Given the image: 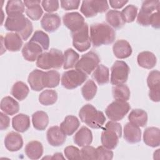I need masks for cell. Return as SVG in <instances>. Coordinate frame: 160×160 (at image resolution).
<instances>
[{
	"label": "cell",
	"instance_id": "cell-34",
	"mask_svg": "<svg viewBox=\"0 0 160 160\" xmlns=\"http://www.w3.org/2000/svg\"><path fill=\"white\" fill-rule=\"evenodd\" d=\"M28 86L22 81H18L15 82L11 89V94L18 100H24L29 93Z\"/></svg>",
	"mask_w": 160,
	"mask_h": 160
},
{
	"label": "cell",
	"instance_id": "cell-5",
	"mask_svg": "<svg viewBox=\"0 0 160 160\" xmlns=\"http://www.w3.org/2000/svg\"><path fill=\"white\" fill-rule=\"evenodd\" d=\"M64 55L59 49L52 48L48 52H42L36 61L37 67L42 69H59L63 65Z\"/></svg>",
	"mask_w": 160,
	"mask_h": 160
},
{
	"label": "cell",
	"instance_id": "cell-29",
	"mask_svg": "<svg viewBox=\"0 0 160 160\" xmlns=\"http://www.w3.org/2000/svg\"><path fill=\"white\" fill-rule=\"evenodd\" d=\"M0 108L4 113L12 116L19 111V105L18 101L11 96H6L2 99Z\"/></svg>",
	"mask_w": 160,
	"mask_h": 160
},
{
	"label": "cell",
	"instance_id": "cell-35",
	"mask_svg": "<svg viewBox=\"0 0 160 160\" xmlns=\"http://www.w3.org/2000/svg\"><path fill=\"white\" fill-rule=\"evenodd\" d=\"M24 10L25 5L21 0L8 1L6 6V12L8 16L22 14Z\"/></svg>",
	"mask_w": 160,
	"mask_h": 160
},
{
	"label": "cell",
	"instance_id": "cell-46",
	"mask_svg": "<svg viewBox=\"0 0 160 160\" xmlns=\"http://www.w3.org/2000/svg\"><path fill=\"white\" fill-rule=\"evenodd\" d=\"M80 152L81 159H96V149L92 146H84Z\"/></svg>",
	"mask_w": 160,
	"mask_h": 160
},
{
	"label": "cell",
	"instance_id": "cell-43",
	"mask_svg": "<svg viewBox=\"0 0 160 160\" xmlns=\"http://www.w3.org/2000/svg\"><path fill=\"white\" fill-rule=\"evenodd\" d=\"M96 159L98 160H109L113 158V152L103 146H98L96 149Z\"/></svg>",
	"mask_w": 160,
	"mask_h": 160
},
{
	"label": "cell",
	"instance_id": "cell-13",
	"mask_svg": "<svg viewBox=\"0 0 160 160\" xmlns=\"http://www.w3.org/2000/svg\"><path fill=\"white\" fill-rule=\"evenodd\" d=\"M64 24L74 32L81 29L84 24V18L78 12H71L65 14L62 17Z\"/></svg>",
	"mask_w": 160,
	"mask_h": 160
},
{
	"label": "cell",
	"instance_id": "cell-48",
	"mask_svg": "<svg viewBox=\"0 0 160 160\" xmlns=\"http://www.w3.org/2000/svg\"><path fill=\"white\" fill-rule=\"evenodd\" d=\"M44 9L49 13L56 11L59 8V1L54 0H44L41 2Z\"/></svg>",
	"mask_w": 160,
	"mask_h": 160
},
{
	"label": "cell",
	"instance_id": "cell-18",
	"mask_svg": "<svg viewBox=\"0 0 160 160\" xmlns=\"http://www.w3.org/2000/svg\"><path fill=\"white\" fill-rule=\"evenodd\" d=\"M144 142L149 146L155 148L160 144V130L158 128H147L143 134Z\"/></svg>",
	"mask_w": 160,
	"mask_h": 160
},
{
	"label": "cell",
	"instance_id": "cell-6",
	"mask_svg": "<svg viewBox=\"0 0 160 160\" xmlns=\"http://www.w3.org/2000/svg\"><path fill=\"white\" fill-rule=\"evenodd\" d=\"M130 108L129 104L126 101L116 99L108 106L105 112L110 120L116 122L122 119Z\"/></svg>",
	"mask_w": 160,
	"mask_h": 160
},
{
	"label": "cell",
	"instance_id": "cell-39",
	"mask_svg": "<svg viewBox=\"0 0 160 160\" xmlns=\"http://www.w3.org/2000/svg\"><path fill=\"white\" fill-rule=\"evenodd\" d=\"M130 90L125 84L114 85L112 88V96L115 99L128 101L130 98Z\"/></svg>",
	"mask_w": 160,
	"mask_h": 160
},
{
	"label": "cell",
	"instance_id": "cell-23",
	"mask_svg": "<svg viewBox=\"0 0 160 160\" xmlns=\"http://www.w3.org/2000/svg\"><path fill=\"white\" fill-rule=\"evenodd\" d=\"M3 42L6 49L12 52L19 51L23 44L22 39L16 32L7 33Z\"/></svg>",
	"mask_w": 160,
	"mask_h": 160
},
{
	"label": "cell",
	"instance_id": "cell-31",
	"mask_svg": "<svg viewBox=\"0 0 160 160\" xmlns=\"http://www.w3.org/2000/svg\"><path fill=\"white\" fill-rule=\"evenodd\" d=\"M108 23L115 29L121 28L126 23L121 12L117 10H109L106 15Z\"/></svg>",
	"mask_w": 160,
	"mask_h": 160
},
{
	"label": "cell",
	"instance_id": "cell-26",
	"mask_svg": "<svg viewBox=\"0 0 160 160\" xmlns=\"http://www.w3.org/2000/svg\"><path fill=\"white\" fill-rule=\"evenodd\" d=\"M129 122L138 126L144 127L148 122L147 112L141 109H132L128 116Z\"/></svg>",
	"mask_w": 160,
	"mask_h": 160
},
{
	"label": "cell",
	"instance_id": "cell-30",
	"mask_svg": "<svg viewBox=\"0 0 160 160\" xmlns=\"http://www.w3.org/2000/svg\"><path fill=\"white\" fill-rule=\"evenodd\" d=\"M12 126L14 130L19 132L26 131L30 127L29 117L24 114H19L13 117Z\"/></svg>",
	"mask_w": 160,
	"mask_h": 160
},
{
	"label": "cell",
	"instance_id": "cell-45",
	"mask_svg": "<svg viewBox=\"0 0 160 160\" xmlns=\"http://www.w3.org/2000/svg\"><path fill=\"white\" fill-rule=\"evenodd\" d=\"M64 155L68 159H81V152L79 149L73 146H69L64 149Z\"/></svg>",
	"mask_w": 160,
	"mask_h": 160
},
{
	"label": "cell",
	"instance_id": "cell-50",
	"mask_svg": "<svg viewBox=\"0 0 160 160\" xmlns=\"http://www.w3.org/2000/svg\"><path fill=\"white\" fill-rule=\"evenodd\" d=\"M159 12V10L154 12L151 14L150 19V25L156 29H158L160 27V18Z\"/></svg>",
	"mask_w": 160,
	"mask_h": 160
},
{
	"label": "cell",
	"instance_id": "cell-16",
	"mask_svg": "<svg viewBox=\"0 0 160 160\" xmlns=\"http://www.w3.org/2000/svg\"><path fill=\"white\" fill-rule=\"evenodd\" d=\"M41 24L42 29L46 31L52 32L59 28L61 18L56 13H46L41 19Z\"/></svg>",
	"mask_w": 160,
	"mask_h": 160
},
{
	"label": "cell",
	"instance_id": "cell-9",
	"mask_svg": "<svg viewBox=\"0 0 160 160\" xmlns=\"http://www.w3.org/2000/svg\"><path fill=\"white\" fill-rule=\"evenodd\" d=\"M129 71V67L124 61H115L111 69V83L113 85L124 84L128 79Z\"/></svg>",
	"mask_w": 160,
	"mask_h": 160
},
{
	"label": "cell",
	"instance_id": "cell-25",
	"mask_svg": "<svg viewBox=\"0 0 160 160\" xmlns=\"http://www.w3.org/2000/svg\"><path fill=\"white\" fill-rule=\"evenodd\" d=\"M80 125L79 119L74 116H67L60 124L61 131L67 136H71L78 129Z\"/></svg>",
	"mask_w": 160,
	"mask_h": 160
},
{
	"label": "cell",
	"instance_id": "cell-49",
	"mask_svg": "<svg viewBox=\"0 0 160 160\" xmlns=\"http://www.w3.org/2000/svg\"><path fill=\"white\" fill-rule=\"evenodd\" d=\"M60 2L61 8L66 11L77 9L80 4V1L76 0H63Z\"/></svg>",
	"mask_w": 160,
	"mask_h": 160
},
{
	"label": "cell",
	"instance_id": "cell-22",
	"mask_svg": "<svg viewBox=\"0 0 160 160\" xmlns=\"http://www.w3.org/2000/svg\"><path fill=\"white\" fill-rule=\"evenodd\" d=\"M74 142L80 147L90 145L92 141L91 131L86 126L81 127L73 137Z\"/></svg>",
	"mask_w": 160,
	"mask_h": 160
},
{
	"label": "cell",
	"instance_id": "cell-36",
	"mask_svg": "<svg viewBox=\"0 0 160 160\" xmlns=\"http://www.w3.org/2000/svg\"><path fill=\"white\" fill-rule=\"evenodd\" d=\"M60 82V74L55 70H50L44 72L43 77V84L44 88H55Z\"/></svg>",
	"mask_w": 160,
	"mask_h": 160
},
{
	"label": "cell",
	"instance_id": "cell-8",
	"mask_svg": "<svg viewBox=\"0 0 160 160\" xmlns=\"http://www.w3.org/2000/svg\"><path fill=\"white\" fill-rule=\"evenodd\" d=\"M88 24L85 22L79 30L71 32L73 46L79 52H84L91 47V39Z\"/></svg>",
	"mask_w": 160,
	"mask_h": 160
},
{
	"label": "cell",
	"instance_id": "cell-24",
	"mask_svg": "<svg viewBox=\"0 0 160 160\" xmlns=\"http://www.w3.org/2000/svg\"><path fill=\"white\" fill-rule=\"evenodd\" d=\"M44 74V72L39 69H34L29 74L28 82L33 91H39L44 88L43 84Z\"/></svg>",
	"mask_w": 160,
	"mask_h": 160
},
{
	"label": "cell",
	"instance_id": "cell-52",
	"mask_svg": "<svg viewBox=\"0 0 160 160\" xmlns=\"http://www.w3.org/2000/svg\"><path fill=\"white\" fill-rule=\"evenodd\" d=\"M110 6L114 9H119L123 7L128 2V1L123 0H110L109 1Z\"/></svg>",
	"mask_w": 160,
	"mask_h": 160
},
{
	"label": "cell",
	"instance_id": "cell-11",
	"mask_svg": "<svg viewBox=\"0 0 160 160\" xmlns=\"http://www.w3.org/2000/svg\"><path fill=\"white\" fill-rule=\"evenodd\" d=\"M109 9L107 1H83L80 11L86 18L95 16L98 13H102Z\"/></svg>",
	"mask_w": 160,
	"mask_h": 160
},
{
	"label": "cell",
	"instance_id": "cell-28",
	"mask_svg": "<svg viewBox=\"0 0 160 160\" xmlns=\"http://www.w3.org/2000/svg\"><path fill=\"white\" fill-rule=\"evenodd\" d=\"M137 61L139 66L146 69H151L156 66L157 59L152 52L150 51H142L138 54Z\"/></svg>",
	"mask_w": 160,
	"mask_h": 160
},
{
	"label": "cell",
	"instance_id": "cell-32",
	"mask_svg": "<svg viewBox=\"0 0 160 160\" xmlns=\"http://www.w3.org/2000/svg\"><path fill=\"white\" fill-rule=\"evenodd\" d=\"M32 122L34 128L39 131L44 130L49 123V117L46 112L38 111L32 115Z\"/></svg>",
	"mask_w": 160,
	"mask_h": 160
},
{
	"label": "cell",
	"instance_id": "cell-53",
	"mask_svg": "<svg viewBox=\"0 0 160 160\" xmlns=\"http://www.w3.org/2000/svg\"><path fill=\"white\" fill-rule=\"evenodd\" d=\"M51 159H64V158L63 157L62 153H60V152H57V153H55L51 158Z\"/></svg>",
	"mask_w": 160,
	"mask_h": 160
},
{
	"label": "cell",
	"instance_id": "cell-44",
	"mask_svg": "<svg viewBox=\"0 0 160 160\" xmlns=\"http://www.w3.org/2000/svg\"><path fill=\"white\" fill-rule=\"evenodd\" d=\"M159 4L160 1L159 0L144 1L142 3L141 9L148 12L152 13L159 10Z\"/></svg>",
	"mask_w": 160,
	"mask_h": 160
},
{
	"label": "cell",
	"instance_id": "cell-38",
	"mask_svg": "<svg viewBox=\"0 0 160 160\" xmlns=\"http://www.w3.org/2000/svg\"><path fill=\"white\" fill-rule=\"evenodd\" d=\"M58 99V94L55 90L46 89L39 96V102L44 106H50L54 104Z\"/></svg>",
	"mask_w": 160,
	"mask_h": 160
},
{
	"label": "cell",
	"instance_id": "cell-12",
	"mask_svg": "<svg viewBox=\"0 0 160 160\" xmlns=\"http://www.w3.org/2000/svg\"><path fill=\"white\" fill-rule=\"evenodd\" d=\"M147 84L149 88L150 99L154 102H159L160 96V72L159 71L153 70L149 73Z\"/></svg>",
	"mask_w": 160,
	"mask_h": 160
},
{
	"label": "cell",
	"instance_id": "cell-27",
	"mask_svg": "<svg viewBox=\"0 0 160 160\" xmlns=\"http://www.w3.org/2000/svg\"><path fill=\"white\" fill-rule=\"evenodd\" d=\"M24 151L29 159H38L42 155L43 146L40 142L32 141L26 144Z\"/></svg>",
	"mask_w": 160,
	"mask_h": 160
},
{
	"label": "cell",
	"instance_id": "cell-20",
	"mask_svg": "<svg viewBox=\"0 0 160 160\" xmlns=\"http://www.w3.org/2000/svg\"><path fill=\"white\" fill-rule=\"evenodd\" d=\"M114 56L119 59H125L132 54V48L130 44L126 40L120 39L115 42L112 46Z\"/></svg>",
	"mask_w": 160,
	"mask_h": 160
},
{
	"label": "cell",
	"instance_id": "cell-40",
	"mask_svg": "<svg viewBox=\"0 0 160 160\" xmlns=\"http://www.w3.org/2000/svg\"><path fill=\"white\" fill-rule=\"evenodd\" d=\"M97 89V86L92 80H88L81 88L83 98L87 101L92 99L96 94Z\"/></svg>",
	"mask_w": 160,
	"mask_h": 160
},
{
	"label": "cell",
	"instance_id": "cell-17",
	"mask_svg": "<svg viewBox=\"0 0 160 160\" xmlns=\"http://www.w3.org/2000/svg\"><path fill=\"white\" fill-rule=\"evenodd\" d=\"M4 145L6 148L9 151H18L22 147V138L18 132H10L5 137Z\"/></svg>",
	"mask_w": 160,
	"mask_h": 160
},
{
	"label": "cell",
	"instance_id": "cell-42",
	"mask_svg": "<svg viewBox=\"0 0 160 160\" xmlns=\"http://www.w3.org/2000/svg\"><path fill=\"white\" fill-rule=\"evenodd\" d=\"M138 8L134 5H128L121 11V14L126 22H132L137 16Z\"/></svg>",
	"mask_w": 160,
	"mask_h": 160
},
{
	"label": "cell",
	"instance_id": "cell-10",
	"mask_svg": "<svg viewBox=\"0 0 160 160\" xmlns=\"http://www.w3.org/2000/svg\"><path fill=\"white\" fill-rule=\"evenodd\" d=\"M99 62L100 59L98 55L91 51L81 56L75 65V68L88 75L96 68Z\"/></svg>",
	"mask_w": 160,
	"mask_h": 160
},
{
	"label": "cell",
	"instance_id": "cell-7",
	"mask_svg": "<svg viewBox=\"0 0 160 160\" xmlns=\"http://www.w3.org/2000/svg\"><path fill=\"white\" fill-rule=\"evenodd\" d=\"M88 78V75L78 69L65 71L61 77V85L68 89H72L81 85Z\"/></svg>",
	"mask_w": 160,
	"mask_h": 160
},
{
	"label": "cell",
	"instance_id": "cell-3",
	"mask_svg": "<svg viewBox=\"0 0 160 160\" xmlns=\"http://www.w3.org/2000/svg\"><path fill=\"white\" fill-rule=\"evenodd\" d=\"M79 116L83 122L93 129L101 128L106 121L104 113L97 110L90 104H87L81 108Z\"/></svg>",
	"mask_w": 160,
	"mask_h": 160
},
{
	"label": "cell",
	"instance_id": "cell-19",
	"mask_svg": "<svg viewBox=\"0 0 160 160\" xmlns=\"http://www.w3.org/2000/svg\"><path fill=\"white\" fill-rule=\"evenodd\" d=\"M41 1L38 0L24 1L26 7V13L28 18L34 21L39 20L43 14V11L40 6Z\"/></svg>",
	"mask_w": 160,
	"mask_h": 160
},
{
	"label": "cell",
	"instance_id": "cell-2",
	"mask_svg": "<svg viewBox=\"0 0 160 160\" xmlns=\"http://www.w3.org/2000/svg\"><path fill=\"white\" fill-rule=\"evenodd\" d=\"M4 26L7 30L18 34L24 41L29 38L33 30L32 22L22 14L8 16Z\"/></svg>",
	"mask_w": 160,
	"mask_h": 160
},
{
	"label": "cell",
	"instance_id": "cell-14",
	"mask_svg": "<svg viewBox=\"0 0 160 160\" xmlns=\"http://www.w3.org/2000/svg\"><path fill=\"white\" fill-rule=\"evenodd\" d=\"M42 49L39 44L29 41L24 45L22 49V54L26 60L33 62L37 60L38 57L42 53Z\"/></svg>",
	"mask_w": 160,
	"mask_h": 160
},
{
	"label": "cell",
	"instance_id": "cell-47",
	"mask_svg": "<svg viewBox=\"0 0 160 160\" xmlns=\"http://www.w3.org/2000/svg\"><path fill=\"white\" fill-rule=\"evenodd\" d=\"M152 13L148 12L141 9L137 17V22L139 25L143 26H148L150 25L151 16Z\"/></svg>",
	"mask_w": 160,
	"mask_h": 160
},
{
	"label": "cell",
	"instance_id": "cell-33",
	"mask_svg": "<svg viewBox=\"0 0 160 160\" xmlns=\"http://www.w3.org/2000/svg\"><path fill=\"white\" fill-rule=\"evenodd\" d=\"M92 78L99 85L108 83L109 81V68L103 64L98 65L92 74Z\"/></svg>",
	"mask_w": 160,
	"mask_h": 160
},
{
	"label": "cell",
	"instance_id": "cell-51",
	"mask_svg": "<svg viewBox=\"0 0 160 160\" xmlns=\"http://www.w3.org/2000/svg\"><path fill=\"white\" fill-rule=\"evenodd\" d=\"M6 114H5V113L4 114L2 112H0V118H1L0 129H1V130H4L9 126L10 119Z\"/></svg>",
	"mask_w": 160,
	"mask_h": 160
},
{
	"label": "cell",
	"instance_id": "cell-4",
	"mask_svg": "<svg viewBox=\"0 0 160 160\" xmlns=\"http://www.w3.org/2000/svg\"><path fill=\"white\" fill-rule=\"evenodd\" d=\"M122 135V127L116 121H108L101 133V143L108 149H113L118 144Z\"/></svg>",
	"mask_w": 160,
	"mask_h": 160
},
{
	"label": "cell",
	"instance_id": "cell-1",
	"mask_svg": "<svg viewBox=\"0 0 160 160\" xmlns=\"http://www.w3.org/2000/svg\"><path fill=\"white\" fill-rule=\"evenodd\" d=\"M90 39L94 47L111 44L116 38L115 31L106 23H95L90 26Z\"/></svg>",
	"mask_w": 160,
	"mask_h": 160
},
{
	"label": "cell",
	"instance_id": "cell-15",
	"mask_svg": "<svg viewBox=\"0 0 160 160\" xmlns=\"http://www.w3.org/2000/svg\"><path fill=\"white\" fill-rule=\"evenodd\" d=\"M66 135L61 131L60 127L54 126L49 128L46 133L48 143L52 146L62 145L66 139Z\"/></svg>",
	"mask_w": 160,
	"mask_h": 160
},
{
	"label": "cell",
	"instance_id": "cell-41",
	"mask_svg": "<svg viewBox=\"0 0 160 160\" xmlns=\"http://www.w3.org/2000/svg\"><path fill=\"white\" fill-rule=\"evenodd\" d=\"M39 44L44 50H48L49 46V38L48 35L41 30L36 31L29 40Z\"/></svg>",
	"mask_w": 160,
	"mask_h": 160
},
{
	"label": "cell",
	"instance_id": "cell-21",
	"mask_svg": "<svg viewBox=\"0 0 160 160\" xmlns=\"http://www.w3.org/2000/svg\"><path fill=\"white\" fill-rule=\"evenodd\" d=\"M124 138L131 144L139 142L141 139V131L139 127L128 122L124 128Z\"/></svg>",
	"mask_w": 160,
	"mask_h": 160
},
{
	"label": "cell",
	"instance_id": "cell-37",
	"mask_svg": "<svg viewBox=\"0 0 160 160\" xmlns=\"http://www.w3.org/2000/svg\"><path fill=\"white\" fill-rule=\"evenodd\" d=\"M63 69H68L75 66L79 60V55L72 49L69 48L64 52Z\"/></svg>",
	"mask_w": 160,
	"mask_h": 160
}]
</instances>
